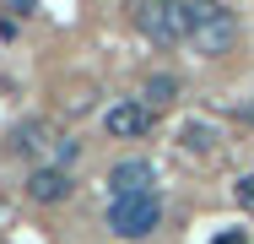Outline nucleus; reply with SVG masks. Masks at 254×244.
Segmentation results:
<instances>
[{
    "label": "nucleus",
    "mask_w": 254,
    "mask_h": 244,
    "mask_svg": "<svg viewBox=\"0 0 254 244\" xmlns=\"http://www.w3.org/2000/svg\"><path fill=\"white\" fill-rule=\"evenodd\" d=\"M157 223H162V201L152 195H119V201H108V228L119 234V239H146Z\"/></svg>",
    "instance_id": "f257e3e1"
},
{
    "label": "nucleus",
    "mask_w": 254,
    "mask_h": 244,
    "mask_svg": "<svg viewBox=\"0 0 254 244\" xmlns=\"http://www.w3.org/2000/svg\"><path fill=\"white\" fill-rule=\"evenodd\" d=\"M135 27L152 38V44H190V27H184V11H179V0H141V11H135Z\"/></svg>",
    "instance_id": "f03ea898"
},
{
    "label": "nucleus",
    "mask_w": 254,
    "mask_h": 244,
    "mask_svg": "<svg viewBox=\"0 0 254 244\" xmlns=\"http://www.w3.org/2000/svg\"><path fill=\"white\" fill-rule=\"evenodd\" d=\"M157 125V109L146 98H119V103H108V114H103V130L114 136V141H135V136H146Z\"/></svg>",
    "instance_id": "7ed1b4c3"
},
{
    "label": "nucleus",
    "mask_w": 254,
    "mask_h": 244,
    "mask_svg": "<svg viewBox=\"0 0 254 244\" xmlns=\"http://www.w3.org/2000/svg\"><path fill=\"white\" fill-rule=\"evenodd\" d=\"M190 44L200 49L205 60H222V54H227V49L238 44V16H233V11H227V5H222V11H216V16H205L200 27H195V38H190Z\"/></svg>",
    "instance_id": "20e7f679"
},
{
    "label": "nucleus",
    "mask_w": 254,
    "mask_h": 244,
    "mask_svg": "<svg viewBox=\"0 0 254 244\" xmlns=\"http://www.w3.org/2000/svg\"><path fill=\"white\" fill-rule=\"evenodd\" d=\"M108 190H114V201L119 195H152L157 190V168L146 157H125V163L108 168Z\"/></svg>",
    "instance_id": "39448f33"
},
{
    "label": "nucleus",
    "mask_w": 254,
    "mask_h": 244,
    "mask_svg": "<svg viewBox=\"0 0 254 244\" xmlns=\"http://www.w3.org/2000/svg\"><path fill=\"white\" fill-rule=\"evenodd\" d=\"M70 190H76V185H70V174H65L60 163H44V168H33V174H27V195H33L38 206H60Z\"/></svg>",
    "instance_id": "423d86ee"
},
{
    "label": "nucleus",
    "mask_w": 254,
    "mask_h": 244,
    "mask_svg": "<svg viewBox=\"0 0 254 244\" xmlns=\"http://www.w3.org/2000/svg\"><path fill=\"white\" fill-rule=\"evenodd\" d=\"M146 103H152V109H168V103H173V98H179V76H152V82H146Z\"/></svg>",
    "instance_id": "0eeeda50"
},
{
    "label": "nucleus",
    "mask_w": 254,
    "mask_h": 244,
    "mask_svg": "<svg viewBox=\"0 0 254 244\" xmlns=\"http://www.w3.org/2000/svg\"><path fill=\"white\" fill-rule=\"evenodd\" d=\"M179 11H184V27H190V38H195V27H200L205 16L222 11V0H179Z\"/></svg>",
    "instance_id": "6e6552de"
},
{
    "label": "nucleus",
    "mask_w": 254,
    "mask_h": 244,
    "mask_svg": "<svg viewBox=\"0 0 254 244\" xmlns=\"http://www.w3.org/2000/svg\"><path fill=\"white\" fill-rule=\"evenodd\" d=\"M184 146H190V152H211V146H216V130H211V125H184Z\"/></svg>",
    "instance_id": "1a4fd4ad"
},
{
    "label": "nucleus",
    "mask_w": 254,
    "mask_h": 244,
    "mask_svg": "<svg viewBox=\"0 0 254 244\" xmlns=\"http://www.w3.org/2000/svg\"><path fill=\"white\" fill-rule=\"evenodd\" d=\"M233 201H238L244 212H254V174H244V179L233 185Z\"/></svg>",
    "instance_id": "9d476101"
},
{
    "label": "nucleus",
    "mask_w": 254,
    "mask_h": 244,
    "mask_svg": "<svg viewBox=\"0 0 254 244\" xmlns=\"http://www.w3.org/2000/svg\"><path fill=\"white\" fill-rule=\"evenodd\" d=\"M211 244H254V239H249V228H227V234H216Z\"/></svg>",
    "instance_id": "9b49d317"
}]
</instances>
